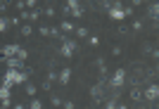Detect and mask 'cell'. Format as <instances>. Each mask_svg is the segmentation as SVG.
<instances>
[{
	"mask_svg": "<svg viewBox=\"0 0 159 109\" xmlns=\"http://www.w3.org/2000/svg\"><path fill=\"white\" fill-rule=\"evenodd\" d=\"M10 5H12V0H0V10H7Z\"/></svg>",
	"mask_w": 159,
	"mask_h": 109,
	"instance_id": "cell-34",
	"label": "cell"
},
{
	"mask_svg": "<svg viewBox=\"0 0 159 109\" xmlns=\"http://www.w3.org/2000/svg\"><path fill=\"white\" fill-rule=\"evenodd\" d=\"M90 36V31H88L86 26H76L74 28V38H88Z\"/></svg>",
	"mask_w": 159,
	"mask_h": 109,
	"instance_id": "cell-14",
	"label": "cell"
},
{
	"mask_svg": "<svg viewBox=\"0 0 159 109\" xmlns=\"http://www.w3.org/2000/svg\"><path fill=\"white\" fill-rule=\"evenodd\" d=\"M105 109H116V100H109V102L105 104Z\"/></svg>",
	"mask_w": 159,
	"mask_h": 109,
	"instance_id": "cell-37",
	"label": "cell"
},
{
	"mask_svg": "<svg viewBox=\"0 0 159 109\" xmlns=\"http://www.w3.org/2000/svg\"><path fill=\"white\" fill-rule=\"evenodd\" d=\"M147 17L157 24V19H159V5L154 2V0H152V2H147Z\"/></svg>",
	"mask_w": 159,
	"mask_h": 109,
	"instance_id": "cell-8",
	"label": "cell"
},
{
	"mask_svg": "<svg viewBox=\"0 0 159 109\" xmlns=\"http://www.w3.org/2000/svg\"><path fill=\"white\" fill-rule=\"evenodd\" d=\"M29 76H31V69L24 67V69H7L5 74H2V85H24L29 81Z\"/></svg>",
	"mask_w": 159,
	"mask_h": 109,
	"instance_id": "cell-1",
	"label": "cell"
},
{
	"mask_svg": "<svg viewBox=\"0 0 159 109\" xmlns=\"http://www.w3.org/2000/svg\"><path fill=\"white\" fill-rule=\"evenodd\" d=\"M7 28H10V21H7V17H0V33H5Z\"/></svg>",
	"mask_w": 159,
	"mask_h": 109,
	"instance_id": "cell-20",
	"label": "cell"
},
{
	"mask_svg": "<svg viewBox=\"0 0 159 109\" xmlns=\"http://www.w3.org/2000/svg\"><path fill=\"white\" fill-rule=\"evenodd\" d=\"M29 109H43V102H40L38 97H33V100H31V104H29Z\"/></svg>",
	"mask_w": 159,
	"mask_h": 109,
	"instance_id": "cell-24",
	"label": "cell"
},
{
	"mask_svg": "<svg viewBox=\"0 0 159 109\" xmlns=\"http://www.w3.org/2000/svg\"><path fill=\"white\" fill-rule=\"evenodd\" d=\"M76 50H79L76 41H74V38H66V36H62V45H60V54H62V57H64V59H71Z\"/></svg>",
	"mask_w": 159,
	"mask_h": 109,
	"instance_id": "cell-2",
	"label": "cell"
},
{
	"mask_svg": "<svg viewBox=\"0 0 159 109\" xmlns=\"http://www.w3.org/2000/svg\"><path fill=\"white\" fill-rule=\"evenodd\" d=\"M17 57H19V59H21V62H26V57H29V52H26V50H24V48H19V50H17Z\"/></svg>",
	"mask_w": 159,
	"mask_h": 109,
	"instance_id": "cell-26",
	"label": "cell"
},
{
	"mask_svg": "<svg viewBox=\"0 0 159 109\" xmlns=\"http://www.w3.org/2000/svg\"><path fill=\"white\" fill-rule=\"evenodd\" d=\"M7 21H10V26H21V19H19V17H10Z\"/></svg>",
	"mask_w": 159,
	"mask_h": 109,
	"instance_id": "cell-28",
	"label": "cell"
},
{
	"mask_svg": "<svg viewBox=\"0 0 159 109\" xmlns=\"http://www.w3.org/2000/svg\"><path fill=\"white\" fill-rule=\"evenodd\" d=\"M131 100H133V102H143V93H140L138 88H133L131 90Z\"/></svg>",
	"mask_w": 159,
	"mask_h": 109,
	"instance_id": "cell-18",
	"label": "cell"
},
{
	"mask_svg": "<svg viewBox=\"0 0 159 109\" xmlns=\"http://www.w3.org/2000/svg\"><path fill=\"white\" fill-rule=\"evenodd\" d=\"M116 109H128V107H126V104H116Z\"/></svg>",
	"mask_w": 159,
	"mask_h": 109,
	"instance_id": "cell-40",
	"label": "cell"
},
{
	"mask_svg": "<svg viewBox=\"0 0 159 109\" xmlns=\"http://www.w3.org/2000/svg\"><path fill=\"white\" fill-rule=\"evenodd\" d=\"M131 28H133V31H135V33H140V31H143V28H145V21H143V19H133Z\"/></svg>",
	"mask_w": 159,
	"mask_h": 109,
	"instance_id": "cell-17",
	"label": "cell"
},
{
	"mask_svg": "<svg viewBox=\"0 0 159 109\" xmlns=\"http://www.w3.org/2000/svg\"><path fill=\"white\" fill-rule=\"evenodd\" d=\"M45 78H48L50 83H55V81H57V71H48V76H45Z\"/></svg>",
	"mask_w": 159,
	"mask_h": 109,
	"instance_id": "cell-30",
	"label": "cell"
},
{
	"mask_svg": "<svg viewBox=\"0 0 159 109\" xmlns=\"http://www.w3.org/2000/svg\"><path fill=\"white\" fill-rule=\"evenodd\" d=\"M48 2H52V0H48Z\"/></svg>",
	"mask_w": 159,
	"mask_h": 109,
	"instance_id": "cell-42",
	"label": "cell"
},
{
	"mask_svg": "<svg viewBox=\"0 0 159 109\" xmlns=\"http://www.w3.org/2000/svg\"><path fill=\"white\" fill-rule=\"evenodd\" d=\"M17 50H19V45H17V43H10V45H5V48H0V62H5L7 57H14V54H17Z\"/></svg>",
	"mask_w": 159,
	"mask_h": 109,
	"instance_id": "cell-5",
	"label": "cell"
},
{
	"mask_svg": "<svg viewBox=\"0 0 159 109\" xmlns=\"http://www.w3.org/2000/svg\"><path fill=\"white\" fill-rule=\"evenodd\" d=\"M14 109H29V107H24V104H14Z\"/></svg>",
	"mask_w": 159,
	"mask_h": 109,
	"instance_id": "cell-39",
	"label": "cell"
},
{
	"mask_svg": "<svg viewBox=\"0 0 159 109\" xmlns=\"http://www.w3.org/2000/svg\"><path fill=\"white\" fill-rule=\"evenodd\" d=\"M69 14H74V19H79V17H83V7H74V10H69Z\"/></svg>",
	"mask_w": 159,
	"mask_h": 109,
	"instance_id": "cell-21",
	"label": "cell"
},
{
	"mask_svg": "<svg viewBox=\"0 0 159 109\" xmlns=\"http://www.w3.org/2000/svg\"><path fill=\"white\" fill-rule=\"evenodd\" d=\"M119 54H121V48H119V45H114V48H112V57H119Z\"/></svg>",
	"mask_w": 159,
	"mask_h": 109,
	"instance_id": "cell-36",
	"label": "cell"
},
{
	"mask_svg": "<svg viewBox=\"0 0 159 109\" xmlns=\"http://www.w3.org/2000/svg\"><path fill=\"white\" fill-rule=\"evenodd\" d=\"M86 41H88V45H93V48H95V45H100V38H98V36H88Z\"/></svg>",
	"mask_w": 159,
	"mask_h": 109,
	"instance_id": "cell-25",
	"label": "cell"
},
{
	"mask_svg": "<svg viewBox=\"0 0 159 109\" xmlns=\"http://www.w3.org/2000/svg\"><path fill=\"white\" fill-rule=\"evenodd\" d=\"M38 33L45 36V38H50V26H38Z\"/></svg>",
	"mask_w": 159,
	"mask_h": 109,
	"instance_id": "cell-27",
	"label": "cell"
},
{
	"mask_svg": "<svg viewBox=\"0 0 159 109\" xmlns=\"http://www.w3.org/2000/svg\"><path fill=\"white\" fill-rule=\"evenodd\" d=\"M135 5H143V0H131V7H135Z\"/></svg>",
	"mask_w": 159,
	"mask_h": 109,
	"instance_id": "cell-38",
	"label": "cell"
},
{
	"mask_svg": "<svg viewBox=\"0 0 159 109\" xmlns=\"http://www.w3.org/2000/svg\"><path fill=\"white\" fill-rule=\"evenodd\" d=\"M50 102H52V107H62V97L52 93V95H50Z\"/></svg>",
	"mask_w": 159,
	"mask_h": 109,
	"instance_id": "cell-23",
	"label": "cell"
},
{
	"mask_svg": "<svg viewBox=\"0 0 159 109\" xmlns=\"http://www.w3.org/2000/svg\"><path fill=\"white\" fill-rule=\"evenodd\" d=\"M107 14H109V19H112V21H116V24L126 19V14H124V5H121V0H114L112 5L107 7Z\"/></svg>",
	"mask_w": 159,
	"mask_h": 109,
	"instance_id": "cell-3",
	"label": "cell"
},
{
	"mask_svg": "<svg viewBox=\"0 0 159 109\" xmlns=\"http://www.w3.org/2000/svg\"><path fill=\"white\" fill-rule=\"evenodd\" d=\"M57 28H60L62 33H74V28H76V26H74V21H69V19H62Z\"/></svg>",
	"mask_w": 159,
	"mask_h": 109,
	"instance_id": "cell-11",
	"label": "cell"
},
{
	"mask_svg": "<svg viewBox=\"0 0 159 109\" xmlns=\"http://www.w3.org/2000/svg\"><path fill=\"white\" fill-rule=\"evenodd\" d=\"M24 2H26V10H33V7H36V2H38V0H24Z\"/></svg>",
	"mask_w": 159,
	"mask_h": 109,
	"instance_id": "cell-35",
	"label": "cell"
},
{
	"mask_svg": "<svg viewBox=\"0 0 159 109\" xmlns=\"http://www.w3.org/2000/svg\"><path fill=\"white\" fill-rule=\"evenodd\" d=\"M0 102L2 107L10 109V85H0Z\"/></svg>",
	"mask_w": 159,
	"mask_h": 109,
	"instance_id": "cell-9",
	"label": "cell"
},
{
	"mask_svg": "<svg viewBox=\"0 0 159 109\" xmlns=\"http://www.w3.org/2000/svg\"><path fill=\"white\" fill-rule=\"evenodd\" d=\"M5 64H7V69H24V62L19 57H7Z\"/></svg>",
	"mask_w": 159,
	"mask_h": 109,
	"instance_id": "cell-10",
	"label": "cell"
},
{
	"mask_svg": "<svg viewBox=\"0 0 159 109\" xmlns=\"http://www.w3.org/2000/svg\"><path fill=\"white\" fill-rule=\"evenodd\" d=\"M14 7L21 12V10H26V2H24V0H17V2H14Z\"/></svg>",
	"mask_w": 159,
	"mask_h": 109,
	"instance_id": "cell-33",
	"label": "cell"
},
{
	"mask_svg": "<svg viewBox=\"0 0 159 109\" xmlns=\"http://www.w3.org/2000/svg\"><path fill=\"white\" fill-rule=\"evenodd\" d=\"M126 85V69H116L112 74V78H109V88L112 90H121Z\"/></svg>",
	"mask_w": 159,
	"mask_h": 109,
	"instance_id": "cell-4",
	"label": "cell"
},
{
	"mask_svg": "<svg viewBox=\"0 0 159 109\" xmlns=\"http://www.w3.org/2000/svg\"><path fill=\"white\" fill-rule=\"evenodd\" d=\"M40 88H43V90H52V83L48 81V78H43V83H40Z\"/></svg>",
	"mask_w": 159,
	"mask_h": 109,
	"instance_id": "cell-31",
	"label": "cell"
},
{
	"mask_svg": "<svg viewBox=\"0 0 159 109\" xmlns=\"http://www.w3.org/2000/svg\"><path fill=\"white\" fill-rule=\"evenodd\" d=\"M24 93H26V95H31V97H36V88H33V85H31V83H24Z\"/></svg>",
	"mask_w": 159,
	"mask_h": 109,
	"instance_id": "cell-19",
	"label": "cell"
},
{
	"mask_svg": "<svg viewBox=\"0 0 159 109\" xmlns=\"http://www.w3.org/2000/svg\"><path fill=\"white\" fill-rule=\"evenodd\" d=\"M19 33L24 36V38H31V36H33V26H31V24H21V26H19Z\"/></svg>",
	"mask_w": 159,
	"mask_h": 109,
	"instance_id": "cell-16",
	"label": "cell"
},
{
	"mask_svg": "<svg viewBox=\"0 0 159 109\" xmlns=\"http://www.w3.org/2000/svg\"><path fill=\"white\" fill-rule=\"evenodd\" d=\"M71 69L69 67H64V69H60V71H57V83H60V85H69V83H71Z\"/></svg>",
	"mask_w": 159,
	"mask_h": 109,
	"instance_id": "cell-6",
	"label": "cell"
},
{
	"mask_svg": "<svg viewBox=\"0 0 159 109\" xmlns=\"http://www.w3.org/2000/svg\"><path fill=\"white\" fill-rule=\"evenodd\" d=\"M159 97V85L157 83H152V85H147L145 93H143V100H147V102H154Z\"/></svg>",
	"mask_w": 159,
	"mask_h": 109,
	"instance_id": "cell-7",
	"label": "cell"
},
{
	"mask_svg": "<svg viewBox=\"0 0 159 109\" xmlns=\"http://www.w3.org/2000/svg\"><path fill=\"white\" fill-rule=\"evenodd\" d=\"M40 17H43V10L33 7V10H29V17H26V21H36V19H40Z\"/></svg>",
	"mask_w": 159,
	"mask_h": 109,
	"instance_id": "cell-15",
	"label": "cell"
},
{
	"mask_svg": "<svg viewBox=\"0 0 159 109\" xmlns=\"http://www.w3.org/2000/svg\"><path fill=\"white\" fill-rule=\"evenodd\" d=\"M90 97H93L95 102H100V100H102V85H93V88H90Z\"/></svg>",
	"mask_w": 159,
	"mask_h": 109,
	"instance_id": "cell-13",
	"label": "cell"
},
{
	"mask_svg": "<svg viewBox=\"0 0 159 109\" xmlns=\"http://www.w3.org/2000/svg\"><path fill=\"white\" fill-rule=\"evenodd\" d=\"M43 14H45V17H55V7H52V5H48L45 10H43Z\"/></svg>",
	"mask_w": 159,
	"mask_h": 109,
	"instance_id": "cell-29",
	"label": "cell"
},
{
	"mask_svg": "<svg viewBox=\"0 0 159 109\" xmlns=\"http://www.w3.org/2000/svg\"><path fill=\"white\" fill-rule=\"evenodd\" d=\"M95 67H98V71L102 76H107L109 74V69H107V62H105V57H98V59H95Z\"/></svg>",
	"mask_w": 159,
	"mask_h": 109,
	"instance_id": "cell-12",
	"label": "cell"
},
{
	"mask_svg": "<svg viewBox=\"0 0 159 109\" xmlns=\"http://www.w3.org/2000/svg\"><path fill=\"white\" fill-rule=\"evenodd\" d=\"M50 38H60V41H62V31L57 26H50Z\"/></svg>",
	"mask_w": 159,
	"mask_h": 109,
	"instance_id": "cell-22",
	"label": "cell"
},
{
	"mask_svg": "<svg viewBox=\"0 0 159 109\" xmlns=\"http://www.w3.org/2000/svg\"><path fill=\"white\" fill-rule=\"evenodd\" d=\"M62 107H64V109H76V107H74V102H71V100H62Z\"/></svg>",
	"mask_w": 159,
	"mask_h": 109,
	"instance_id": "cell-32",
	"label": "cell"
},
{
	"mask_svg": "<svg viewBox=\"0 0 159 109\" xmlns=\"http://www.w3.org/2000/svg\"><path fill=\"white\" fill-rule=\"evenodd\" d=\"M143 2H150V0H143Z\"/></svg>",
	"mask_w": 159,
	"mask_h": 109,
	"instance_id": "cell-41",
	"label": "cell"
}]
</instances>
